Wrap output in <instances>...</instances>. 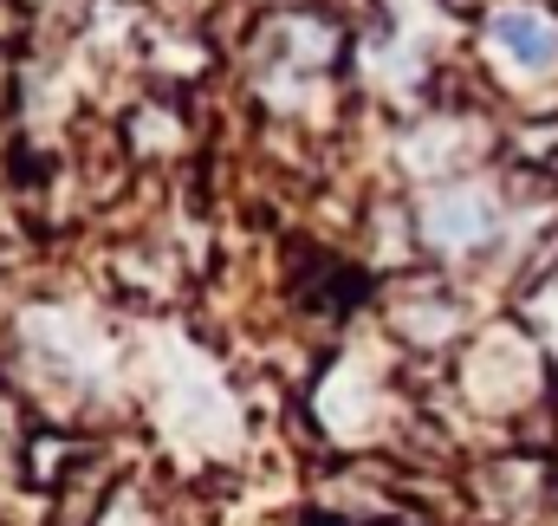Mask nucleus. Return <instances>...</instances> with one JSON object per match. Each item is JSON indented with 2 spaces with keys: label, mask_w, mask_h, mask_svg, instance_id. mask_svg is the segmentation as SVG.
<instances>
[{
  "label": "nucleus",
  "mask_w": 558,
  "mask_h": 526,
  "mask_svg": "<svg viewBox=\"0 0 558 526\" xmlns=\"http://www.w3.org/2000/svg\"><path fill=\"white\" fill-rule=\"evenodd\" d=\"M481 33L513 72H526V79L558 72V7H546V0H500L481 20Z\"/></svg>",
  "instance_id": "obj_1"
},
{
  "label": "nucleus",
  "mask_w": 558,
  "mask_h": 526,
  "mask_svg": "<svg viewBox=\"0 0 558 526\" xmlns=\"http://www.w3.org/2000/svg\"><path fill=\"white\" fill-rule=\"evenodd\" d=\"M494 195L481 182H441L428 202H422V241L435 254H474L481 241H494Z\"/></svg>",
  "instance_id": "obj_2"
},
{
  "label": "nucleus",
  "mask_w": 558,
  "mask_h": 526,
  "mask_svg": "<svg viewBox=\"0 0 558 526\" xmlns=\"http://www.w3.org/2000/svg\"><path fill=\"white\" fill-rule=\"evenodd\" d=\"M274 52L286 72H325L338 59V20H325V13H274Z\"/></svg>",
  "instance_id": "obj_3"
}]
</instances>
